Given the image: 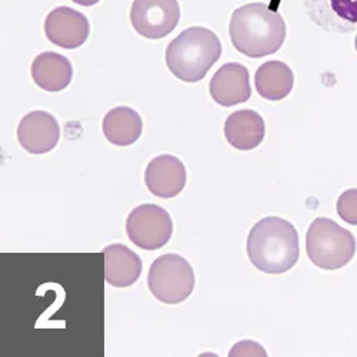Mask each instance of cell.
I'll use <instances>...</instances> for the list:
<instances>
[{"label": "cell", "mask_w": 357, "mask_h": 357, "mask_svg": "<svg viewBox=\"0 0 357 357\" xmlns=\"http://www.w3.org/2000/svg\"><path fill=\"white\" fill-rule=\"evenodd\" d=\"M229 33L237 52L259 59L276 53L283 46L286 23L279 12L266 3H249L233 12Z\"/></svg>", "instance_id": "cell-1"}, {"label": "cell", "mask_w": 357, "mask_h": 357, "mask_svg": "<svg viewBox=\"0 0 357 357\" xmlns=\"http://www.w3.org/2000/svg\"><path fill=\"white\" fill-rule=\"evenodd\" d=\"M337 215L349 225L357 226V189L343 192L336 204Z\"/></svg>", "instance_id": "cell-18"}, {"label": "cell", "mask_w": 357, "mask_h": 357, "mask_svg": "<svg viewBox=\"0 0 357 357\" xmlns=\"http://www.w3.org/2000/svg\"><path fill=\"white\" fill-rule=\"evenodd\" d=\"M73 2L80 6H93V5L99 3L100 0H73Z\"/></svg>", "instance_id": "cell-20"}, {"label": "cell", "mask_w": 357, "mask_h": 357, "mask_svg": "<svg viewBox=\"0 0 357 357\" xmlns=\"http://www.w3.org/2000/svg\"><path fill=\"white\" fill-rule=\"evenodd\" d=\"M181 20L177 0H135L130 22L135 31L146 39H163Z\"/></svg>", "instance_id": "cell-7"}, {"label": "cell", "mask_w": 357, "mask_h": 357, "mask_svg": "<svg viewBox=\"0 0 357 357\" xmlns=\"http://www.w3.org/2000/svg\"><path fill=\"white\" fill-rule=\"evenodd\" d=\"M303 6L327 32L347 33L357 27V0H303Z\"/></svg>", "instance_id": "cell-11"}, {"label": "cell", "mask_w": 357, "mask_h": 357, "mask_svg": "<svg viewBox=\"0 0 357 357\" xmlns=\"http://www.w3.org/2000/svg\"><path fill=\"white\" fill-rule=\"evenodd\" d=\"M225 136L229 144L237 151H252L266 136L263 117L250 109L237 110L226 119Z\"/></svg>", "instance_id": "cell-13"}, {"label": "cell", "mask_w": 357, "mask_h": 357, "mask_svg": "<svg viewBox=\"0 0 357 357\" xmlns=\"http://www.w3.org/2000/svg\"><path fill=\"white\" fill-rule=\"evenodd\" d=\"M126 233L133 245L143 250H159L172 237L173 222L158 204H140L129 213Z\"/></svg>", "instance_id": "cell-6"}, {"label": "cell", "mask_w": 357, "mask_h": 357, "mask_svg": "<svg viewBox=\"0 0 357 357\" xmlns=\"http://www.w3.org/2000/svg\"><path fill=\"white\" fill-rule=\"evenodd\" d=\"M246 250L260 272L283 275L299 260V234L290 222L282 218H264L252 227Z\"/></svg>", "instance_id": "cell-2"}, {"label": "cell", "mask_w": 357, "mask_h": 357, "mask_svg": "<svg viewBox=\"0 0 357 357\" xmlns=\"http://www.w3.org/2000/svg\"><path fill=\"white\" fill-rule=\"evenodd\" d=\"M230 356H267L266 351L253 342H241L233 350Z\"/></svg>", "instance_id": "cell-19"}, {"label": "cell", "mask_w": 357, "mask_h": 357, "mask_svg": "<svg viewBox=\"0 0 357 357\" xmlns=\"http://www.w3.org/2000/svg\"><path fill=\"white\" fill-rule=\"evenodd\" d=\"M188 181L185 165L172 155H160L149 162L144 172V183L152 195L172 199L181 193Z\"/></svg>", "instance_id": "cell-10"}, {"label": "cell", "mask_w": 357, "mask_h": 357, "mask_svg": "<svg viewBox=\"0 0 357 357\" xmlns=\"http://www.w3.org/2000/svg\"><path fill=\"white\" fill-rule=\"evenodd\" d=\"M255 84L257 93L266 99L278 102L289 96L294 84V76L291 69L280 61H272L263 63L256 75Z\"/></svg>", "instance_id": "cell-17"}, {"label": "cell", "mask_w": 357, "mask_h": 357, "mask_svg": "<svg viewBox=\"0 0 357 357\" xmlns=\"http://www.w3.org/2000/svg\"><path fill=\"white\" fill-rule=\"evenodd\" d=\"M354 46H356V50H357V36H356V39H354Z\"/></svg>", "instance_id": "cell-21"}, {"label": "cell", "mask_w": 357, "mask_h": 357, "mask_svg": "<svg viewBox=\"0 0 357 357\" xmlns=\"http://www.w3.org/2000/svg\"><path fill=\"white\" fill-rule=\"evenodd\" d=\"M306 250L314 266L323 271H337L354 257L356 239L351 231L336 222L317 218L309 226Z\"/></svg>", "instance_id": "cell-4"}, {"label": "cell", "mask_w": 357, "mask_h": 357, "mask_svg": "<svg viewBox=\"0 0 357 357\" xmlns=\"http://www.w3.org/2000/svg\"><path fill=\"white\" fill-rule=\"evenodd\" d=\"M220 54L222 43L218 35L207 27L195 26L169 43L166 65L178 80L196 83L204 79Z\"/></svg>", "instance_id": "cell-3"}, {"label": "cell", "mask_w": 357, "mask_h": 357, "mask_svg": "<svg viewBox=\"0 0 357 357\" xmlns=\"http://www.w3.org/2000/svg\"><path fill=\"white\" fill-rule=\"evenodd\" d=\"M105 137L114 146H130L143 132L140 114L132 107L117 106L106 113L102 123Z\"/></svg>", "instance_id": "cell-16"}, {"label": "cell", "mask_w": 357, "mask_h": 357, "mask_svg": "<svg viewBox=\"0 0 357 357\" xmlns=\"http://www.w3.org/2000/svg\"><path fill=\"white\" fill-rule=\"evenodd\" d=\"M32 77L43 91L61 92L70 84L73 68L68 57L54 52H43L32 63Z\"/></svg>", "instance_id": "cell-15"}, {"label": "cell", "mask_w": 357, "mask_h": 357, "mask_svg": "<svg viewBox=\"0 0 357 357\" xmlns=\"http://www.w3.org/2000/svg\"><path fill=\"white\" fill-rule=\"evenodd\" d=\"M147 283L159 302L177 305L192 294L196 279L192 264L183 256L167 253L152 263Z\"/></svg>", "instance_id": "cell-5"}, {"label": "cell", "mask_w": 357, "mask_h": 357, "mask_svg": "<svg viewBox=\"0 0 357 357\" xmlns=\"http://www.w3.org/2000/svg\"><path fill=\"white\" fill-rule=\"evenodd\" d=\"M45 33L53 45L72 50L83 46L87 40L91 24L83 13L68 6H61L47 15Z\"/></svg>", "instance_id": "cell-8"}, {"label": "cell", "mask_w": 357, "mask_h": 357, "mask_svg": "<svg viewBox=\"0 0 357 357\" xmlns=\"http://www.w3.org/2000/svg\"><path fill=\"white\" fill-rule=\"evenodd\" d=\"M105 279L110 286L129 287L142 273V260L125 245H110L103 250Z\"/></svg>", "instance_id": "cell-14"}, {"label": "cell", "mask_w": 357, "mask_h": 357, "mask_svg": "<svg viewBox=\"0 0 357 357\" xmlns=\"http://www.w3.org/2000/svg\"><path fill=\"white\" fill-rule=\"evenodd\" d=\"M209 91L212 99L225 107L248 102L252 96L248 69L236 62L223 65L213 75Z\"/></svg>", "instance_id": "cell-12"}, {"label": "cell", "mask_w": 357, "mask_h": 357, "mask_svg": "<svg viewBox=\"0 0 357 357\" xmlns=\"http://www.w3.org/2000/svg\"><path fill=\"white\" fill-rule=\"evenodd\" d=\"M59 139H61V126L56 117L45 110L27 113L17 126V140L29 153H47L56 147Z\"/></svg>", "instance_id": "cell-9"}]
</instances>
